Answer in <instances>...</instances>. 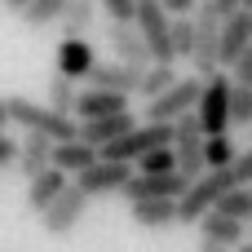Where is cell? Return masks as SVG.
Listing matches in <instances>:
<instances>
[{"label": "cell", "mask_w": 252, "mask_h": 252, "mask_svg": "<svg viewBox=\"0 0 252 252\" xmlns=\"http://www.w3.org/2000/svg\"><path fill=\"white\" fill-rule=\"evenodd\" d=\"M230 186H239L230 168H208V173L190 177V186L177 195V221H182V226H195L208 208H217V199H221Z\"/></svg>", "instance_id": "6da1fadb"}, {"label": "cell", "mask_w": 252, "mask_h": 252, "mask_svg": "<svg viewBox=\"0 0 252 252\" xmlns=\"http://www.w3.org/2000/svg\"><path fill=\"white\" fill-rule=\"evenodd\" d=\"M9 120L22 124L27 133H44L53 142H66V137H80V120L53 111V106H35L31 97H9Z\"/></svg>", "instance_id": "7a4b0ae2"}, {"label": "cell", "mask_w": 252, "mask_h": 252, "mask_svg": "<svg viewBox=\"0 0 252 252\" xmlns=\"http://www.w3.org/2000/svg\"><path fill=\"white\" fill-rule=\"evenodd\" d=\"M230 93H235V75H226V71L204 75L195 115H199V124H204L208 137H213V133H230Z\"/></svg>", "instance_id": "3957f363"}, {"label": "cell", "mask_w": 252, "mask_h": 252, "mask_svg": "<svg viewBox=\"0 0 252 252\" xmlns=\"http://www.w3.org/2000/svg\"><path fill=\"white\" fill-rule=\"evenodd\" d=\"M146 49H151V62H177V49H173V13L164 9V0H137V13H133Z\"/></svg>", "instance_id": "277c9868"}, {"label": "cell", "mask_w": 252, "mask_h": 252, "mask_svg": "<svg viewBox=\"0 0 252 252\" xmlns=\"http://www.w3.org/2000/svg\"><path fill=\"white\" fill-rule=\"evenodd\" d=\"M204 142H208V133H204V124H199V115H195V111H186V115H177V120H173V151H177V173H186V177H199V173H208Z\"/></svg>", "instance_id": "5b68a950"}, {"label": "cell", "mask_w": 252, "mask_h": 252, "mask_svg": "<svg viewBox=\"0 0 252 252\" xmlns=\"http://www.w3.org/2000/svg\"><path fill=\"white\" fill-rule=\"evenodd\" d=\"M199 89H204V75H182V80H177V84H168L159 97H146V115H142V120L173 124L177 115L195 111V102H199Z\"/></svg>", "instance_id": "8992f818"}, {"label": "cell", "mask_w": 252, "mask_h": 252, "mask_svg": "<svg viewBox=\"0 0 252 252\" xmlns=\"http://www.w3.org/2000/svg\"><path fill=\"white\" fill-rule=\"evenodd\" d=\"M89 204H93V195L80 186V182H71L44 213H40V221H44V235H53V239H62V235H71L80 221H84V213H89Z\"/></svg>", "instance_id": "52a82bcc"}, {"label": "cell", "mask_w": 252, "mask_h": 252, "mask_svg": "<svg viewBox=\"0 0 252 252\" xmlns=\"http://www.w3.org/2000/svg\"><path fill=\"white\" fill-rule=\"evenodd\" d=\"M190 62H195V75L221 71V18L208 4L195 9V53H190Z\"/></svg>", "instance_id": "ba28073f"}, {"label": "cell", "mask_w": 252, "mask_h": 252, "mask_svg": "<svg viewBox=\"0 0 252 252\" xmlns=\"http://www.w3.org/2000/svg\"><path fill=\"white\" fill-rule=\"evenodd\" d=\"M137 168L128 164V159H111V155H97L75 182L93 195V199H106V195H120L124 186H128V177H133Z\"/></svg>", "instance_id": "9c48e42d"}, {"label": "cell", "mask_w": 252, "mask_h": 252, "mask_svg": "<svg viewBox=\"0 0 252 252\" xmlns=\"http://www.w3.org/2000/svg\"><path fill=\"white\" fill-rule=\"evenodd\" d=\"M186 186H190V177L177 173V168H168V173H133L120 195H124L128 204H133V199H177Z\"/></svg>", "instance_id": "30bf717a"}, {"label": "cell", "mask_w": 252, "mask_h": 252, "mask_svg": "<svg viewBox=\"0 0 252 252\" xmlns=\"http://www.w3.org/2000/svg\"><path fill=\"white\" fill-rule=\"evenodd\" d=\"M252 44V9H235L230 18H221V66L230 71Z\"/></svg>", "instance_id": "8fae6325"}, {"label": "cell", "mask_w": 252, "mask_h": 252, "mask_svg": "<svg viewBox=\"0 0 252 252\" xmlns=\"http://www.w3.org/2000/svg\"><path fill=\"white\" fill-rule=\"evenodd\" d=\"M111 53L128 66H151V49L133 18H111Z\"/></svg>", "instance_id": "7c38bea8"}, {"label": "cell", "mask_w": 252, "mask_h": 252, "mask_svg": "<svg viewBox=\"0 0 252 252\" xmlns=\"http://www.w3.org/2000/svg\"><path fill=\"white\" fill-rule=\"evenodd\" d=\"M93 62H97V49H93L84 35H62L58 58H53V71H62V75H71V80H89Z\"/></svg>", "instance_id": "4fadbf2b"}, {"label": "cell", "mask_w": 252, "mask_h": 252, "mask_svg": "<svg viewBox=\"0 0 252 252\" xmlns=\"http://www.w3.org/2000/svg\"><path fill=\"white\" fill-rule=\"evenodd\" d=\"M115 111H128V93H120V89L89 84L75 97V120H97V115H115Z\"/></svg>", "instance_id": "5bb4252c"}, {"label": "cell", "mask_w": 252, "mask_h": 252, "mask_svg": "<svg viewBox=\"0 0 252 252\" xmlns=\"http://www.w3.org/2000/svg\"><path fill=\"white\" fill-rule=\"evenodd\" d=\"M142 71L146 66H128V62H93L89 71V84H102V89H120V93H142Z\"/></svg>", "instance_id": "9a60e30c"}, {"label": "cell", "mask_w": 252, "mask_h": 252, "mask_svg": "<svg viewBox=\"0 0 252 252\" xmlns=\"http://www.w3.org/2000/svg\"><path fill=\"white\" fill-rule=\"evenodd\" d=\"M195 226H199V239H213V244L239 248V244L248 239V221H239V217H230V213H221V208H208Z\"/></svg>", "instance_id": "2e32d148"}, {"label": "cell", "mask_w": 252, "mask_h": 252, "mask_svg": "<svg viewBox=\"0 0 252 252\" xmlns=\"http://www.w3.org/2000/svg\"><path fill=\"white\" fill-rule=\"evenodd\" d=\"M66 186H71V173H62V168H53V164H49L44 173H35V177L27 182V208L40 217V213H44V208H49Z\"/></svg>", "instance_id": "e0dca14e"}, {"label": "cell", "mask_w": 252, "mask_h": 252, "mask_svg": "<svg viewBox=\"0 0 252 252\" xmlns=\"http://www.w3.org/2000/svg\"><path fill=\"white\" fill-rule=\"evenodd\" d=\"M128 217H133V226H142V230L182 226V221H177V199H133V204H128Z\"/></svg>", "instance_id": "ac0fdd59"}, {"label": "cell", "mask_w": 252, "mask_h": 252, "mask_svg": "<svg viewBox=\"0 0 252 252\" xmlns=\"http://www.w3.org/2000/svg\"><path fill=\"white\" fill-rule=\"evenodd\" d=\"M133 124H137V120H133L128 111H115V115H97V120H80V137H84V142H93V146L102 151L106 142L124 137Z\"/></svg>", "instance_id": "d6986e66"}, {"label": "cell", "mask_w": 252, "mask_h": 252, "mask_svg": "<svg viewBox=\"0 0 252 252\" xmlns=\"http://www.w3.org/2000/svg\"><path fill=\"white\" fill-rule=\"evenodd\" d=\"M97 155H102V151H97L93 142H84V137L53 142V168H62V173H71V177H80V173H84Z\"/></svg>", "instance_id": "ffe728a7"}, {"label": "cell", "mask_w": 252, "mask_h": 252, "mask_svg": "<svg viewBox=\"0 0 252 252\" xmlns=\"http://www.w3.org/2000/svg\"><path fill=\"white\" fill-rule=\"evenodd\" d=\"M53 164V137H44V133H27V142L18 146V173L31 182L35 173H44Z\"/></svg>", "instance_id": "44dd1931"}, {"label": "cell", "mask_w": 252, "mask_h": 252, "mask_svg": "<svg viewBox=\"0 0 252 252\" xmlns=\"http://www.w3.org/2000/svg\"><path fill=\"white\" fill-rule=\"evenodd\" d=\"M97 18V0H66V13H62V35H89Z\"/></svg>", "instance_id": "7402d4cb"}, {"label": "cell", "mask_w": 252, "mask_h": 252, "mask_svg": "<svg viewBox=\"0 0 252 252\" xmlns=\"http://www.w3.org/2000/svg\"><path fill=\"white\" fill-rule=\"evenodd\" d=\"M75 97H80L75 80L62 75V71H53V75H49V106L62 111V115H75Z\"/></svg>", "instance_id": "603a6c76"}, {"label": "cell", "mask_w": 252, "mask_h": 252, "mask_svg": "<svg viewBox=\"0 0 252 252\" xmlns=\"http://www.w3.org/2000/svg\"><path fill=\"white\" fill-rule=\"evenodd\" d=\"M182 75H177V66L173 62H151L146 71H142V97H159L168 84H177Z\"/></svg>", "instance_id": "cb8c5ba5"}, {"label": "cell", "mask_w": 252, "mask_h": 252, "mask_svg": "<svg viewBox=\"0 0 252 252\" xmlns=\"http://www.w3.org/2000/svg\"><path fill=\"white\" fill-rule=\"evenodd\" d=\"M62 13H66V0H27V4H22V22H27V27L62 22Z\"/></svg>", "instance_id": "d4e9b609"}, {"label": "cell", "mask_w": 252, "mask_h": 252, "mask_svg": "<svg viewBox=\"0 0 252 252\" xmlns=\"http://www.w3.org/2000/svg\"><path fill=\"white\" fill-rule=\"evenodd\" d=\"M217 208L230 213V217H239V221H252V186H230L217 199Z\"/></svg>", "instance_id": "484cf974"}, {"label": "cell", "mask_w": 252, "mask_h": 252, "mask_svg": "<svg viewBox=\"0 0 252 252\" xmlns=\"http://www.w3.org/2000/svg\"><path fill=\"white\" fill-rule=\"evenodd\" d=\"M235 155H239V151H235L230 133H213V137L204 142V159H208V168H230Z\"/></svg>", "instance_id": "4316f807"}, {"label": "cell", "mask_w": 252, "mask_h": 252, "mask_svg": "<svg viewBox=\"0 0 252 252\" xmlns=\"http://www.w3.org/2000/svg\"><path fill=\"white\" fill-rule=\"evenodd\" d=\"M230 128H252V84H235L230 93Z\"/></svg>", "instance_id": "83f0119b"}, {"label": "cell", "mask_w": 252, "mask_h": 252, "mask_svg": "<svg viewBox=\"0 0 252 252\" xmlns=\"http://www.w3.org/2000/svg\"><path fill=\"white\" fill-rule=\"evenodd\" d=\"M173 49H177V58H190L195 53V18L173 13Z\"/></svg>", "instance_id": "f1b7e54d"}, {"label": "cell", "mask_w": 252, "mask_h": 252, "mask_svg": "<svg viewBox=\"0 0 252 252\" xmlns=\"http://www.w3.org/2000/svg\"><path fill=\"white\" fill-rule=\"evenodd\" d=\"M168 168H177V151L173 146H155V151H146L137 159V173H168Z\"/></svg>", "instance_id": "f546056e"}, {"label": "cell", "mask_w": 252, "mask_h": 252, "mask_svg": "<svg viewBox=\"0 0 252 252\" xmlns=\"http://www.w3.org/2000/svg\"><path fill=\"white\" fill-rule=\"evenodd\" d=\"M230 173H235L239 186H252V146H248V151H239V155L230 159Z\"/></svg>", "instance_id": "4dcf8cb0"}, {"label": "cell", "mask_w": 252, "mask_h": 252, "mask_svg": "<svg viewBox=\"0 0 252 252\" xmlns=\"http://www.w3.org/2000/svg\"><path fill=\"white\" fill-rule=\"evenodd\" d=\"M0 168H18V142L4 137V128H0Z\"/></svg>", "instance_id": "1f68e13d"}, {"label": "cell", "mask_w": 252, "mask_h": 252, "mask_svg": "<svg viewBox=\"0 0 252 252\" xmlns=\"http://www.w3.org/2000/svg\"><path fill=\"white\" fill-rule=\"evenodd\" d=\"M97 4H102L111 18H133V13H137V0H97Z\"/></svg>", "instance_id": "d6a6232c"}, {"label": "cell", "mask_w": 252, "mask_h": 252, "mask_svg": "<svg viewBox=\"0 0 252 252\" xmlns=\"http://www.w3.org/2000/svg\"><path fill=\"white\" fill-rule=\"evenodd\" d=\"M230 75H235V84H252V44H248V53L230 66Z\"/></svg>", "instance_id": "836d02e7"}, {"label": "cell", "mask_w": 252, "mask_h": 252, "mask_svg": "<svg viewBox=\"0 0 252 252\" xmlns=\"http://www.w3.org/2000/svg\"><path fill=\"white\" fill-rule=\"evenodd\" d=\"M208 9H213L217 18H230L235 9H244V0H208Z\"/></svg>", "instance_id": "e575fe53"}, {"label": "cell", "mask_w": 252, "mask_h": 252, "mask_svg": "<svg viewBox=\"0 0 252 252\" xmlns=\"http://www.w3.org/2000/svg\"><path fill=\"white\" fill-rule=\"evenodd\" d=\"M164 9H168V13H195L199 0H164Z\"/></svg>", "instance_id": "d590c367"}, {"label": "cell", "mask_w": 252, "mask_h": 252, "mask_svg": "<svg viewBox=\"0 0 252 252\" xmlns=\"http://www.w3.org/2000/svg\"><path fill=\"white\" fill-rule=\"evenodd\" d=\"M199 252H239V248H230V244H213V239H199Z\"/></svg>", "instance_id": "8d00e7d4"}, {"label": "cell", "mask_w": 252, "mask_h": 252, "mask_svg": "<svg viewBox=\"0 0 252 252\" xmlns=\"http://www.w3.org/2000/svg\"><path fill=\"white\" fill-rule=\"evenodd\" d=\"M9 124V97H0V128Z\"/></svg>", "instance_id": "74e56055"}, {"label": "cell", "mask_w": 252, "mask_h": 252, "mask_svg": "<svg viewBox=\"0 0 252 252\" xmlns=\"http://www.w3.org/2000/svg\"><path fill=\"white\" fill-rule=\"evenodd\" d=\"M4 4H9V9H18V13H22V4H27V0H4Z\"/></svg>", "instance_id": "f35d334b"}, {"label": "cell", "mask_w": 252, "mask_h": 252, "mask_svg": "<svg viewBox=\"0 0 252 252\" xmlns=\"http://www.w3.org/2000/svg\"><path fill=\"white\" fill-rule=\"evenodd\" d=\"M239 252H252V235H248V239H244V244H239Z\"/></svg>", "instance_id": "ab89813d"}, {"label": "cell", "mask_w": 252, "mask_h": 252, "mask_svg": "<svg viewBox=\"0 0 252 252\" xmlns=\"http://www.w3.org/2000/svg\"><path fill=\"white\" fill-rule=\"evenodd\" d=\"M244 4H248V9H252V0H244Z\"/></svg>", "instance_id": "60d3db41"}, {"label": "cell", "mask_w": 252, "mask_h": 252, "mask_svg": "<svg viewBox=\"0 0 252 252\" xmlns=\"http://www.w3.org/2000/svg\"><path fill=\"white\" fill-rule=\"evenodd\" d=\"M248 235H252V221H248Z\"/></svg>", "instance_id": "b9f144b4"}, {"label": "cell", "mask_w": 252, "mask_h": 252, "mask_svg": "<svg viewBox=\"0 0 252 252\" xmlns=\"http://www.w3.org/2000/svg\"><path fill=\"white\" fill-rule=\"evenodd\" d=\"M248 142H252V133H248Z\"/></svg>", "instance_id": "7bdbcfd3"}]
</instances>
